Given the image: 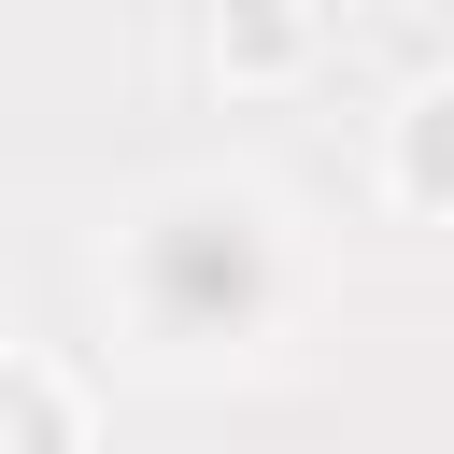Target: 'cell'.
Wrapping results in <instances>:
<instances>
[{"mask_svg":"<svg viewBox=\"0 0 454 454\" xmlns=\"http://www.w3.org/2000/svg\"><path fill=\"white\" fill-rule=\"evenodd\" d=\"M397 184H411L426 213H454V99H426V114L397 128Z\"/></svg>","mask_w":454,"mask_h":454,"instance_id":"obj_2","label":"cell"},{"mask_svg":"<svg viewBox=\"0 0 454 454\" xmlns=\"http://www.w3.org/2000/svg\"><path fill=\"white\" fill-rule=\"evenodd\" d=\"M142 298H156L170 326H227V312H255V241H241V213H170L156 255H142Z\"/></svg>","mask_w":454,"mask_h":454,"instance_id":"obj_1","label":"cell"},{"mask_svg":"<svg viewBox=\"0 0 454 454\" xmlns=\"http://www.w3.org/2000/svg\"><path fill=\"white\" fill-rule=\"evenodd\" d=\"M227 71H298V14L284 0H227Z\"/></svg>","mask_w":454,"mask_h":454,"instance_id":"obj_3","label":"cell"},{"mask_svg":"<svg viewBox=\"0 0 454 454\" xmlns=\"http://www.w3.org/2000/svg\"><path fill=\"white\" fill-rule=\"evenodd\" d=\"M0 454H71V426H57V397L28 369H0Z\"/></svg>","mask_w":454,"mask_h":454,"instance_id":"obj_4","label":"cell"}]
</instances>
